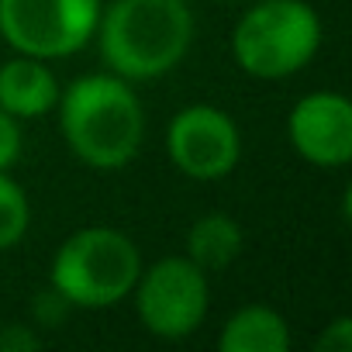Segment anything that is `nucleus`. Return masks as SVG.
<instances>
[{
	"mask_svg": "<svg viewBox=\"0 0 352 352\" xmlns=\"http://www.w3.org/2000/svg\"><path fill=\"white\" fill-rule=\"evenodd\" d=\"M38 345H42V338L28 324H4L0 328V352H32Z\"/></svg>",
	"mask_w": 352,
	"mask_h": 352,
	"instance_id": "2eb2a0df",
	"label": "nucleus"
},
{
	"mask_svg": "<svg viewBox=\"0 0 352 352\" xmlns=\"http://www.w3.org/2000/svg\"><path fill=\"white\" fill-rule=\"evenodd\" d=\"M138 273H142L138 245L121 228L90 225L73 232L56 249L49 266V283L69 307L104 311L131 297Z\"/></svg>",
	"mask_w": 352,
	"mask_h": 352,
	"instance_id": "7ed1b4c3",
	"label": "nucleus"
},
{
	"mask_svg": "<svg viewBox=\"0 0 352 352\" xmlns=\"http://www.w3.org/2000/svg\"><path fill=\"white\" fill-rule=\"evenodd\" d=\"M290 148L314 169L352 162V104L338 90H311L287 114Z\"/></svg>",
	"mask_w": 352,
	"mask_h": 352,
	"instance_id": "6e6552de",
	"label": "nucleus"
},
{
	"mask_svg": "<svg viewBox=\"0 0 352 352\" xmlns=\"http://www.w3.org/2000/svg\"><path fill=\"white\" fill-rule=\"evenodd\" d=\"M245 249V232L242 225L225 214V211H211V214H201L190 232H187V259L197 263L208 276L211 273H221L228 270Z\"/></svg>",
	"mask_w": 352,
	"mask_h": 352,
	"instance_id": "9b49d317",
	"label": "nucleus"
},
{
	"mask_svg": "<svg viewBox=\"0 0 352 352\" xmlns=\"http://www.w3.org/2000/svg\"><path fill=\"white\" fill-rule=\"evenodd\" d=\"M100 0H0V38L35 59H69L97 32Z\"/></svg>",
	"mask_w": 352,
	"mask_h": 352,
	"instance_id": "423d86ee",
	"label": "nucleus"
},
{
	"mask_svg": "<svg viewBox=\"0 0 352 352\" xmlns=\"http://www.w3.org/2000/svg\"><path fill=\"white\" fill-rule=\"evenodd\" d=\"M321 49V18L307 0H256L232 28V59L252 80L297 76Z\"/></svg>",
	"mask_w": 352,
	"mask_h": 352,
	"instance_id": "20e7f679",
	"label": "nucleus"
},
{
	"mask_svg": "<svg viewBox=\"0 0 352 352\" xmlns=\"http://www.w3.org/2000/svg\"><path fill=\"white\" fill-rule=\"evenodd\" d=\"M59 90L63 87L45 59L18 52L14 59L0 66V107L18 121H32L56 111Z\"/></svg>",
	"mask_w": 352,
	"mask_h": 352,
	"instance_id": "1a4fd4ad",
	"label": "nucleus"
},
{
	"mask_svg": "<svg viewBox=\"0 0 352 352\" xmlns=\"http://www.w3.org/2000/svg\"><path fill=\"white\" fill-rule=\"evenodd\" d=\"M194 32L197 21L187 0H111L100 8L94 42L107 73L148 83L187 59Z\"/></svg>",
	"mask_w": 352,
	"mask_h": 352,
	"instance_id": "f03ea898",
	"label": "nucleus"
},
{
	"mask_svg": "<svg viewBox=\"0 0 352 352\" xmlns=\"http://www.w3.org/2000/svg\"><path fill=\"white\" fill-rule=\"evenodd\" d=\"M221 352H287L290 324L270 304H245L228 314L218 335Z\"/></svg>",
	"mask_w": 352,
	"mask_h": 352,
	"instance_id": "9d476101",
	"label": "nucleus"
},
{
	"mask_svg": "<svg viewBox=\"0 0 352 352\" xmlns=\"http://www.w3.org/2000/svg\"><path fill=\"white\" fill-rule=\"evenodd\" d=\"M314 349L318 352H349L352 349V318L338 314L335 321H328L324 331L314 338Z\"/></svg>",
	"mask_w": 352,
	"mask_h": 352,
	"instance_id": "4468645a",
	"label": "nucleus"
},
{
	"mask_svg": "<svg viewBox=\"0 0 352 352\" xmlns=\"http://www.w3.org/2000/svg\"><path fill=\"white\" fill-rule=\"evenodd\" d=\"M59 131L66 148L97 173H118L142 152L145 107L135 83L114 73H83L59 90Z\"/></svg>",
	"mask_w": 352,
	"mask_h": 352,
	"instance_id": "f257e3e1",
	"label": "nucleus"
},
{
	"mask_svg": "<svg viewBox=\"0 0 352 352\" xmlns=\"http://www.w3.org/2000/svg\"><path fill=\"white\" fill-rule=\"evenodd\" d=\"M166 155L187 180L214 184L235 173L242 159V131L228 111L214 104H187L166 124Z\"/></svg>",
	"mask_w": 352,
	"mask_h": 352,
	"instance_id": "0eeeda50",
	"label": "nucleus"
},
{
	"mask_svg": "<svg viewBox=\"0 0 352 352\" xmlns=\"http://www.w3.org/2000/svg\"><path fill=\"white\" fill-rule=\"evenodd\" d=\"M131 300L148 335L180 342L204 324L211 307V280L187 256H162L148 266L142 263Z\"/></svg>",
	"mask_w": 352,
	"mask_h": 352,
	"instance_id": "39448f33",
	"label": "nucleus"
},
{
	"mask_svg": "<svg viewBox=\"0 0 352 352\" xmlns=\"http://www.w3.org/2000/svg\"><path fill=\"white\" fill-rule=\"evenodd\" d=\"M21 148H25L21 121H18V118H11L4 107H0V173L11 169V166L21 159Z\"/></svg>",
	"mask_w": 352,
	"mask_h": 352,
	"instance_id": "ddd939ff",
	"label": "nucleus"
},
{
	"mask_svg": "<svg viewBox=\"0 0 352 352\" xmlns=\"http://www.w3.org/2000/svg\"><path fill=\"white\" fill-rule=\"evenodd\" d=\"M32 228V201L25 187L11 176V169L0 173V252H11L25 242Z\"/></svg>",
	"mask_w": 352,
	"mask_h": 352,
	"instance_id": "f8f14e48",
	"label": "nucleus"
}]
</instances>
